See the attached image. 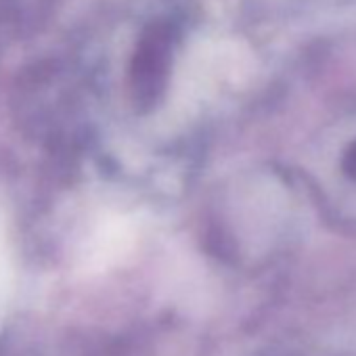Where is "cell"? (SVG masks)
I'll return each mask as SVG.
<instances>
[{
	"label": "cell",
	"mask_w": 356,
	"mask_h": 356,
	"mask_svg": "<svg viewBox=\"0 0 356 356\" xmlns=\"http://www.w3.org/2000/svg\"><path fill=\"white\" fill-rule=\"evenodd\" d=\"M168 59H170V32L165 26H151L145 32L134 59V74L138 82L155 90V86L163 82Z\"/></svg>",
	"instance_id": "cell-1"
}]
</instances>
